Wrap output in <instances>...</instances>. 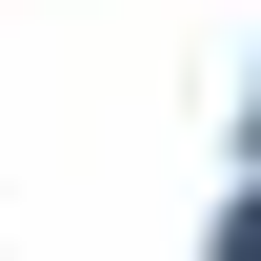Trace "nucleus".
<instances>
[{
  "label": "nucleus",
  "instance_id": "f257e3e1",
  "mask_svg": "<svg viewBox=\"0 0 261 261\" xmlns=\"http://www.w3.org/2000/svg\"><path fill=\"white\" fill-rule=\"evenodd\" d=\"M221 261H261V201H241V221H221Z\"/></svg>",
  "mask_w": 261,
  "mask_h": 261
}]
</instances>
